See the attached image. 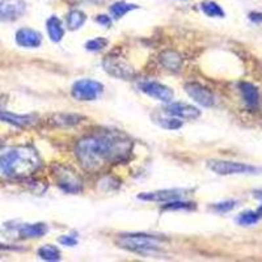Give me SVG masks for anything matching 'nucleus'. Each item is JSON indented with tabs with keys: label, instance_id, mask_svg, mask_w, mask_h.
I'll return each mask as SVG.
<instances>
[{
	"label": "nucleus",
	"instance_id": "f257e3e1",
	"mask_svg": "<svg viewBox=\"0 0 262 262\" xmlns=\"http://www.w3.org/2000/svg\"><path fill=\"white\" fill-rule=\"evenodd\" d=\"M133 152V142L119 131H102L79 140L75 155L88 172H97L107 164L122 163Z\"/></svg>",
	"mask_w": 262,
	"mask_h": 262
},
{
	"label": "nucleus",
	"instance_id": "f03ea898",
	"mask_svg": "<svg viewBox=\"0 0 262 262\" xmlns=\"http://www.w3.org/2000/svg\"><path fill=\"white\" fill-rule=\"evenodd\" d=\"M41 160L30 147H9L0 151V177L24 179L38 170Z\"/></svg>",
	"mask_w": 262,
	"mask_h": 262
},
{
	"label": "nucleus",
	"instance_id": "7ed1b4c3",
	"mask_svg": "<svg viewBox=\"0 0 262 262\" xmlns=\"http://www.w3.org/2000/svg\"><path fill=\"white\" fill-rule=\"evenodd\" d=\"M167 238L159 237L146 233H131V235H121L117 240V244L121 248L138 254H158L161 252Z\"/></svg>",
	"mask_w": 262,
	"mask_h": 262
},
{
	"label": "nucleus",
	"instance_id": "20e7f679",
	"mask_svg": "<svg viewBox=\"0 0 262 262\" xmlns=\"http://www.w3.org/2000/svg\"><path fill=\"white\" fill-rule=\"evenodd\" d=\"M207 167L216 174L221 176H232V174H257L261 169L253 165H248L244 163H235V161L226 160H211L207 163Z\"/></svg>",
	"mask_w": 262,
	"mask_h": 262
},
{
	"label": "nucleus",
	"instance_id": "39448f33",
	"mask_svg": "<svg viewBox=\"0 0 262 262\" xmlns=\"http://www.w3.org/2000/svg\"><path fill=\"white\" fill-rule=\"evenodd\" d=\"M104 91V85L91 79H81L72 85V97L78 101H93Z\"/></svg>",
	"mask_w": 262,
	"mask_h": 262
},
{
	"label": "nucleus",
	"instance_id": "423d86ee",
	"mask_svg": "<svg viewBox=\"0 0 262 262\" xmlns=\"http://www.w3.org/2000/svg\"><path fill=\"white\" fill-rule=\"evenodd\" d=\"M102 66H104L105 71L113 78L130 80L135 76L134 69L126 60L119 57H106L102 62Z\"/></svg>",
	"mask_w": 262,
	"mask_h": 262
},
{
	"label": "nucleus",
	"instance_id": "0eeeda50",
	"mask_svg": "<svg viewBox=\"0 0 262 262\" xmlns=\"http://www.w3.org/2000/svg\"><path fill=\"white\" fill-rule=\"evenodd\" d=\"M27 11L24 0H0V23L18 20Z\"/></svg>",
	"mask_w": 262,
	"mask_h": 262
},
{
	"label": "nucleus",
	"instance_id": "6e6552de",
	"mask_svg": "<svg viewBox=\"0 0 262 262\" xmlns=\"http://www.w3.org/2000/svg\"><path fill=\"white\" fill-rule=\"evenodd\" d=\"M188 191L182 189H168V190H158L151 193H142L138 195L140 201L144 202H173V201L182 200L184 196L188 195Z\"/></svg>",
	"mask_w": 262,
	"mask_h": 262
},
{
	"label": "nucleus",
	"instance_id": "1a4fd4ad",
	"mask_svg": "<svg viewBox=\"0 0 262 262\" xmlns=\"http://www.w3.org/2000/svg\"><path fill=\"white\" fill-rule=\"evenodd\" d=\"M139 88L142 92L148 95L149 97L159 100V101L170 102L174 97V93L169 86L158 83V81H143L139 84Z\"/></svg>",
	"mask_w": 262,
	"mask_h": 262
},
{
	"label": "nucleus",
	"instance_id": "9d476101",
	"mask_svg": "<svg viewBox=\"0 0 262 262\" xmlns=\"http://www.w3.org/2000/svg\"><path fill=\"white\" fill-rule=\"evenodd\" d=\"M185 91L193 98L196 104H200L201 106L210 107L215 104V97L209 90H206L205 86H202L198 83H186L185 84Z\"/></svg>",
	"mask_w": 262,
	"mask_h": 262
},
{
	"label": "nucleus",
	"instance_id": "9b49d317",
	"mask_svg": "<svg viewBox=\"0 0 262 262\" xmlns=\"http://www.w3.org/2000/svg\"><path fill=\"white\" fill-rule=\"evenodd\" d=\"M55 174L58 177V185L67 193H78L81 190V180L74 172L60 167Z\"/></svg>",
	"mask_w": 262,
	"mask_h": 262
},
{
	"label": "nucleus",
	"instance_id": "f8f14e48",
	"mask_svg": "<svg viewBox=\"0 0 262 262\" xmlns=\"http://www.w3.org/2000/svg\"><path fill=\"white\" fill-rule=\"evenodd\" d=\"M169 116L176 117V118L186 119V121H193L196 119L201 116V111L196 109L195 106L189 104H185V102H173L169 106L165 109Z\"/></svg>",
	"mask_w": 262,
	"mask_h": 262
},
{
	"label": "nucleus",
	"instance_id": "ddd939ff",
	"mask_svg": "<svg viewBox=\"0 0 262 262\" xmlns=\"http://www.w3.org/2000/svg\"><path fill=\"white\" fill-rule=\"evenodd\" d=\"M16 43L21 48L36 49L42 43L41 33L30 28H23L16 33Z\"/></svg>",
	"mask_w": 262,
	"mask_h": 262
},
{
	"label": "nucleus",
	"instance_id": "4468645a",
	"mask_svg": "<svg viewBox=\"0 0 262 262\" xmlns=\"http://www.w3.org/2000/svg\"><path fill=\"white\" fill-rule=\"evenodd\" d=\"M49 228L43 223H34V224H23L18 228V236L21 238H37L42 237L48 233Z\"/></svg>",
	"mask_w": 262,
	"mask_h": 262
},
{
	"label": "nucleus",
	"instance_id": "2eb2a0df",
	"mask_svg": "<svg viewBox=\"0 0 262 262\" xmlns=\"http://www.w3.org/2000/svg\"><path fill=\"white\" fill-rule=\"evenodd\" d=\"M0 121L18 126V127H27V126L34 123L36 118H34V116H21V114H13L9 113V112L0 111Z\"/></svg>",
	"mask_w": 262,
	"mask_h": 262
},
{
	"label": "nucleus",
	"instance_id": "dca6fc26",
	"mask_svg": "<svg viewBox=\"0 0 262 262\" xmlns=\"http://www.w3.org/2000/svg\"><path fill=\"white\" fill-rule=\"evenodd\" d=\"M240 91H242L243 98L245 104L249 107H256L259 102V92L257 86L250 83H242L240 84Z\"/></svg>",
	"mask_w": 262,
	"mask_h": 262
},
{
	"label": "nucleus",
	"instance_id": "f3484780",
	"mask_svg": "<svg viewBox=\"0 0 262 262\" xmlns=\"http://www.w3.org/2000/svg\"><path fill=\"white\" fill-rule=\"evenodd\" d=\"M46 29H48L49 37H50L51 41H62L63 36H64V29H63L62 21H60L57 16H51V17L46 21Z\"/></svg>",
	"mask_w": 262,
	"mask_h": 262
},
{
	"label": "nucleus",
	"instance_id": "a211bd4d",
	"mask_svg": "<svg viewBox=\"0 0 262 262\" xmlns=\"http://www.w3.org/2000/svg\"><path fill=\"white\" fill-rule=\"evenodd\" d=\"M161 64L170 71H177L181 67V57L174 51H165L160 57Z\"/></svg>",
	"mask_w": 262,
	"mask_h": 262
},
{
	"label": "nucleus",
	"instance_id": "6ab92c4d",
	"mask_svg": "<svg viewBox=\"0 0 262 262\" xmlns=\"http://www.w3.org/2000/svg\"><path fill=\"white\" fill-rule=\"evenodd\" d=\"M86 20L85 13L79 11V9H75L67 15V25L71 30H78L79 28H81L84 25Z\"/></svg>",
	"mask_w": 262,
	"mask_h": 262
},
{
	"label": "nucleus",
	"instance_id": "aec40b11",
	"mask_svg": "<svg viewBox=\"0 0 262 262\" xmlns=\"http://www.w3.org/2000/svg\"><path fill=\"white\" fill-rule=\"evenodd\" d=\"M38 256L41 257L43 261H49V262L59 261L60 252L59 249H58L57 247H54V245H43L42 248H39Z\"/></svg>",
	"mask_w": 262,
	"mask_h": 262
},
{
	"label": "nucleus",
	"instance_id": "412c9836",
	"mask_svg": "<svg viewBox=\"0 0 262 262\" xmlns=\"http://www.w3.org/2000/svg\"><path fill=\"white\" fill-rule=\"evenodd\" d=\"M155 122L158 123L160 127L165 128V130H179V128H181V126H182L181 121L173 116H170V117L158 116V117H155Z\"/></svg>",
	"mask_w": 262,
	"mask_h": 262
},
{
	"label": "nucleus",
	"instance_id": "4be33fe9",
	"mask_svg": "<svg viewBox=\"0 0 262 262\" xmlns=\"http://www.w3.org/2000/svg\"><path fill=\"white\" fill-rule=\"evenodd\" d=\"M138 6L135 4H130V3H126V2H117L114 3L113 6L111 7V13L114 18H121L128 13L130 11L133 9H137Z\"/></svg>",
	"mask_w": 262,
	"mask_h": 262
},
{
	"label": "nucleus",
	"instance_id": "5701e85b",
	"mask_svg": "<svg viewBox=\"0 0 262 262\" xmlns=\"http://www.w3.org/2000/svg\"><path fill=\"white\" fill-rule=\"evenodd\" d=\"M201 9L209 17H224V11L222 7L215 2H203L201 4Z\"/></svg>",
	"mask_w": 262,
	"mask_h": 262
},
{
	"label": "nucleus",
	"instance_id": "b1692460",
	"mask_svg": "<svg viewBox=\"0 0 262 262\" xmlns=\"http://www.w3.org/2000/svg\"><path fill=\"white\" fill-rule=\"evenodd\" d=\"M81 116H78V114H55L53 118V121H55V123L59 126H72L76 125V123L81 122Z\"/></svg>",
	"mask_w": 262,
	"mask_h": 262
},
{
	"label": "nucleus",
	"instance_id": "393cba45",
	"mask_svg": "<svg viewBox=\"0 0 262 262\" xmlns=\"http://www.w3.org/2000/svg\"><path fill=\"white\" fill-rule=\"evenodd\" d=\"M258 221H259V214L254 211L243 212V214L237 217V223L240 224V226H245V227L253 226V224H256Z\"/></svg>",
	"mask_w": 262,
	"mask_h": 262
},
{
	"label": "nucleus",
	"instance_id": "a878e982",
	"mask_svg": "<svg viewBox=\"0 0 262 262\" xmlns=\"http://www.w3.org/2000/svg\"><path fill=\"white\" fill-rule=\"evenodd\" d=\"M107 43H109V41H107L106 38L98 37V38H93L91 39V41L86 42L85 49L88 51H93V53H96V51H100L102 50V49L106 48Z\"/></svg>",
	"mask_w": 262,
	"mask_h": 262
},
{
	"label": "nucleus",
	"instance_id": "bb28decb",
	"mask_svg": "<svg viewBox=\"0 0 262 262\" xmlns=\"http://www.w3.org/2000/svg\"><path fill=\"white\" fill-rule=\"evenodd\" d=\"M196 205L193 202H181V200L173 201V202H168L165 210H193L195 209Z\"/></svg>",
	"mask_w": 262,
	"mask_h": 262
},
{
	"label": "nucleus",
	"instance_id": "cd10ccee",
	"mask_svg": "<svg viewBox=\"0 0 262 262\" xmlns=\"http://www.w3.org/2000/svg\"><path fill=\"white\" fill-rule=\"evenodd\" d=\"M235 206H236L235 201H227V202L216 203V205L214 206V210L217 212H228L232 209H235Z\"/></svg>",
	"mask_w": 262,
	"mask_h": 262
},
{
	"label": "nucleus",
	"instance_id": "c85d7f7f",
	"mask_svg": "<svg viewBox=\"0 0 262 262\" xmlns=\"http://www.w3.org/2000/svg\"><path fill=\"white\" fill-rule=\"evenodd\" d=\"M59 243L62 245H66V247H75V245L78 244V240L74 236H62L59 238Z\"/></svg>",
	"mask_w": 262,
	"mask_h": 262
},
{
	"label": "nucleus",
	"instance_id": "c756f323",
	"mask_svg": "<svg viewBox=\"0 0 262 262\" xmlns=\"http://www.w3.org/2000/svg\"><path fill=\"white\" fill-rule=\"evenodd\" d=\"M96 21H97L100 25H102V27H109V25L112 24V18L109 17V16H106V15L97 16Z\"/></svg>",
	"mask_w": 262,
	"mask_h": 262
},
{
	"label": "nucleus",
	"instance_id": "7c9ffc66",
	"mask_svg": "<svg viewBox=\"0 0 262 262\" xmlns=\"http://www.w3.org/2000/svg\"><path fill=\"white\" fill-rule=\"evenodd\" d=\"M250 20L254 23H261L262 21V13H250Z\"/></svg>",
	"mask_w": 262,
	"mask_h": 262
},
{
	"label": "nucleus",
	"instance_id": "2f4dec72",
	"mask_svg": "<svg viewBox=\"0 0 262 262\" xmlns=\"http://www.w3.org/2000/svg\"><path fill=\"white\" fill-rule=\"evenodd\" d=\"M258 214H259V216H261V215H262V206H261V207H259V210H258Z\"/></svg>",
	"mask_w": 262,
	"mask_h": 262
}]
</instances>
